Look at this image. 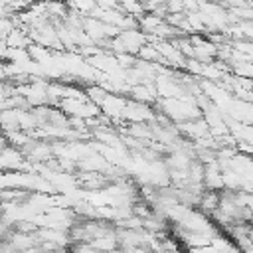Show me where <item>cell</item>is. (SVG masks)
I'll list each match as a JSON object with an SVG mask.
<instances>
[{"instance_id":"cell-1","label":"cell","mask_w":253,"mask_h":253,"mask_svg":"<svg viewBox=\"0 0 253 253\" xmlns=\"http://www.w3.org/2000/svg\"><path fill=\"white\" fill-rule=\"evenodd\" d=\"M154 117H156V113L150 103H142L132 97L126 99V107H125L126 123H150V121H154Z\"/></svg>"},{"instance_id":"cell-2","label":"cell","mask_w":253,"mask_h":253,"mask_svg":"<svg viewBox=\"0 0 253 253\" xmlns=\"http://www.w3.org/2000/svg\"><path fill=\"white\" fill-rule=\"evenodd\" d=\"M204 188L208 190H223V172L219 166V160L206 162V172H204Z\"/></svg>"},{"instance_id":"cell-3","label":"cell","mask_w":253,"mask_h":253,"mask_svg":"<svg viewBox=\"0 0 253 253\" xmlns=\"http://www.w3.org/2000/svg\"><path fill=\"white\" fill-rule=\"evenodd\" d=\"M4 40H6L8 47H28L32 43V38H30L28 30L26 28H16V26L8 32V36Z\"/></svg>"},{"instance_id":"cell-4","label":"cell","mask_w":253,"mask_h":253,"mask_svg":"<svg viewBox=\"0 0 253 253\" xmlns=\"http://www.w3.org/2000/svg\"><path fill=\"white\" fill-rule=\"evenodd\" d=\"M69 8L79 12L81 16H89L97 8V0H67Z\"/></svg>"},{"instance_id":"cell-5","label":"cell","mask_w":253,"mask_h":253,"mask_svg":"<svg viewBox=\"0 0 253 253\" xmlns=\"http://www.w3.org/2000/svg\"><path fill=\"white\" fill-rule=\"evenodd\" d=\"M97 6H101V8H119V0H97Z\"/></svg>"}]
</instances>
